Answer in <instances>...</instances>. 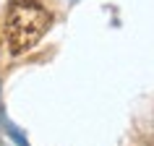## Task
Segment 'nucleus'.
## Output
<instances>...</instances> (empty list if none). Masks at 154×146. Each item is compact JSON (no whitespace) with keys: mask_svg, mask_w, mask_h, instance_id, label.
I'll use <instances>...</instances> for the list:
<instances>
[{"mask_svg":"<svg viewBox=\"0 0 154 146\" xmlns=\"http://www.w3.org/2000/svg\"><path fill=\"white\" fill-rule=\"evenodd\" d=\"M50 13L39 0H13L5 16V39L13 55H21L45 37L50 29Z\"/></svg>","mask_w":154,"mask_h":146,"instance_id":"obj_1","label":"nucleus"}]
</instances>
